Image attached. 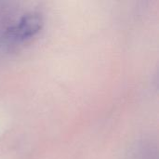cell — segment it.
<instances>
[{
    "label": "cell",
    "mask_w": 159,
    "mask_h": 159,
    "mask_svg": "<svg viewBox=\"0 0 159 159\" xmlns=\"http://www.w3.org/2000/svg\"><path fill=\"white\" fill-rule=\"evenodd\" d=\"M41 18L37 15H27L16 22L5 34V41L10 44L22 42L34 36L41 28Z\"/></svg>",
    "instance_id": "1"
}]
</instances>
